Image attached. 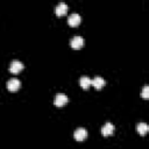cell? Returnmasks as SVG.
<instances>
[{
  "label": "cell",
  "mask_w": 149,
  "mask_h": 149,
  "mask_svg": "<svg viewBox=\"0 0 149 149\" xmlns=\"http://www.w3.org/2000/svg\"><path fill=\"white\" fill-rule=\"evenodd\" d=\"M68 100H69L68 95H65V94H63V93H58V94H56L55 98H54V104H55V106L61 107V106L66 105Z\"/></svg>",
  "instance_id": "1"
},
{
  "label": "cell",
  "mask_w": 149,
  "mask_h": 149,
  "mask_svg": "<svg viewBox=\"0 0 149 149\" xmlns=\"http://www.w3.org/2000/svg\"><path fill=\"white\" fill-rule=\"evenodd\" d=\"M21 86V81L17 79V78H10L8 81H7V88L12 92H15L20 88Z\"/></svg>",
  "instance_id": "2"
},
{
  "label": "cell",
  "mask_w": 149,
  "mask_h": 149,
  "mask_svg": "<svg viewBox=\"0 0 149 149\" xmlns=\"http://www.w3.org/2000/svg\"><path fill=\"white\" fill-rule=\"evenodd\" d=\"M73 136H74V139L77 141H84L87 137V130L85 128H83V127H79V128H77L74 130Z\"/></svg>",
  "instance_id": "3"
},
{
  "label": "cell",
  "mask_w": 149,
  "mask_h": 149,
  "mask_svg": "<svg viewBox=\"0 0 149 149\" xmlns=\"http://www.w3.org/2000/svg\"><path fill=\"white\" fill-rule=\"evenodd\" d=\"M70 45H71L73 49H80V48L84 45V38H83L81 36H74V37L71 38Z\"/></svg>",
  "instance_id": "4"
},
{
  "label": "cell",
  "mask_w": 149,
  "mask_h": 149,
  "mask_svg": "<svg viewBox=\"0 0 149 149\" xmlns=\"http://www.w3.org/2000/svg\"><path fill=\"white\" fill-rule=\"evenodd\" d=\"M101 133H102V135H104V136L112 135V134L114 133V125H113L112 122L107 121V122L102 126V128H101Z\"/></svg>",
  "instance_id": "5"
},
{
  "label": "cell",
  "mask_w": 149,
  "mask_h": 149,
  "mask_svg": "<svg viewBox=\"0 0 149 149\" xmlns=\"http://www.w3.org/2000/svg\"><path fill=\"white\" fill-rule=\"evenodd\" d=\"M68 23H69L70 26H72V27L78 26V24L80 23V15H79L78 13H72V14H70L69 17H68Z\"/></svg>",
  "instance_id": "6"
},
{
  "label": "cell",
  "mask_w": 149,
  "mask_h": 149,
  "mask_svg": "<svg viewBox=\"0 0 149 149\" xmlns=\"http://www.w3.org/2000/svg\"><path fill=\"white\" fill-rule=\"evenodd\" d=\"M23 69V64L20 62V61H13L12 63H10V65H9V71L12 72V73H19L21 70Z\"/></svg>",
  "instance_id": "7"
},
{
  "label": "cell",
  "mask_w": 149,
  "mask_h": 149,
  "mask_svg": "<svg viewBox=\"0 0 149 149\" xmlns=\"http://www.w3.org/2000/svg\"><path fill=\"white\" fill-rule=\"evenodd\" d=\"M66 12H68V5H66L65 2H59V3L55 7V13H56L57 15H59V16L65 15Z\"/></svg>",
  "instance_id": "8"
},
{
  "label": "cell",
  "mask_w": 149,
  "mask_h": 149,
  "mask_svg": "<svg viewBox=\"0 0 149 149\" xmlns=\"http://www.w3.org/2000/svg\"><path fill=\"white\" fill-rule=\"evenodd\" d=\"M91 85H93L97 90H100V88H102L105 86V79L102 77L97 76V77L93 78V80H91Z\"/></svg>",
  "instance_id": "9"
},
{
  "label": "cell",
  "mask_w": 149,
  "mask_h": 149,
  "mask_svg": "<svg viewBox=\"0 0 149 149\" xmlns=\"http://www.w3.org/2000/svg\"><path fill=\"white\" fill-rule=\"evenodd\" d=\"M148 129H149V127H148V125H147L146 122H139V123L136 125V130H137V133L141 134V135H144V134L148 132Z\"/></svg>",
  "instance_id": "10"
},
{
  "label": "cell",
  "mask_w": 149,
  "mask_h": 149,
  "mask_svg": "<svg viewBox=\"0 0 149 149\" xmlns=\"http://www.w3.org/2000/svg\"><path fill=\"white\" fill-rule=\"evenodd\" d=\"M79 84H80V86H81L84 90H86V88H88V87L91 86V79H90L88 77H86V76H83V77H80V79H79Z\"/></svg>",
  "instance_id": "11"
},
{
  "label": "cell",
  "mask_w": 149,
  "mask_h": 149,
  "mask_svg": "<svg viewBox=\"0 0 149 149\" xmlns=\"http://www.w3.org/2000/svg\"><path fill=\"white\" fill-rule=\"evenodd\" d=\"M142 97L143 98H149V87L148 86H144L143 90H142Z\"/></svg>",
  "instance_id": "12"
}]
</instances>
